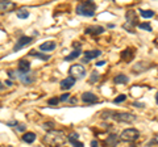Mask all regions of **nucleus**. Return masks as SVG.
Returning a JSON list of instances; mask_svg holds the SVG:
<instances>
[{"label":"nucleus","mask_w":158,"mask_h":147,"mask_svg":"<svg viewBox=\"0 0 158 147\" xmlns=\"http://www.w3.org/2000/svg\"><path fill=\"white\" fill-rule=\"evenodd\" d=\"M140 29H142V30H148V32H152V26L149 22H142V24H138L137 25Z\"/></svg>","instance_id":"obj_27"},{"label":"nucleus","mask_w":158,"mask_h":147,"mask_svg":"<svg viewBox=\"0 0 158 147\" xmlns=\"http://www.w3.org/2000/svg\"><path fill=\"white\" fill-rule=\"evenodd\" d=\"M73 46H74V50H75V49H81L82 47V43L81 42H74Z\"/></svg>","instance_id":"obj_36"},{"label":"nucleus","mask_w":158,"mask_h":147,"mask_svg":"<svg viewBox=\"0 0 158 147\" xmlns=\"http://www.w3.org/2000/svg\"><path fill=\"white\" fill-rule=\"evenodd\" d=\"M132 147H136V146H132Z\"/></svg>","instance_id":"obj_43"},{"label":"nucleus","mask_w":158,"mask_h":147,"mask_svg":"<svg viewBox=\"0 0 158 147\" xmlns=\"http://www.w3.org/2000/svg\"><path fill=\"white\" fill-rule=\"evenodd\" d=\"M16 8V4L12 2H0V12H9Z\"/></svg>","instance_id":"obj_17"},{"label":"nucleus","mask_w":158,"mask_h":147,"mask_svg":"<svg viewBox=\"0 0 158 147\" xmlns=\"http://www.w3.org/2000/svg\"><path fill=\"white\" fill-rule=\"evenodd\" d=\"M57 47V43L54 41H46L40 45V50L41 51H53Z\"/></svg>","instance_id":"obj_14"},{"label":"nucleus","mask_w":158,"mask_h":147,"mask_svg":"<svg viewBox=\"0 0 158 147\" xmlns=\"http://www.w3.org/2000/svg\"><path fill=\"white\" fill-rule=\"evenodd\" d=\"M70 102H71V104H74V102H77V99H75V97H73V99L70 100Z\"/></svg>","instance_id":"obj_41"},{"label":"nucleus","mask_w":158,"mask_h":147,"mask_svg":"<svg viewBox=\"0 0 158 147\" xmlns=\"http://www.w3.org/2000/svg\"><path fill=\"white\" fill-rule=\"evenodd\" d=\"M67 141L70 142V143H74V142H77V141H79V134L78 133H70L67 137Z\"/></svg>","instance_id":"obj_25"},{"label":"nucleus","mask_w":158,"mask_h":147,"mask_svg":"<svg viewBox=\"0 0 158 147\" xmlns=\"http://www.w3.org/2000/svg\"><path fill=\"white\" fill-rule=\"evenodd\" d=\"M125 18H127V24L128 25H138V18H137V13L136 11H128L125 13Z\"/></svg>","instance_id":"obj_9"},{"label":"nucleus","mask_w":158,"mask_h":147,"mask_svg":"<svg viewBox=\"0 0 158 147\" xmlns=\"http://www.w3.org/2000/svg\"><path fill=\"white\" fill-rule=\"evenodd\" d=\"M58 102H59V99H58V97H52L50 100H48V104L50 105V106H57V105H58Z\"/></svg>","instance_id":"obj_28"},{"label":"nucleus","mask_w":158,"mask_h":147,"mask_svg":"<svg viewBox=\"0 0 158 147\" xmlns=\"http://www.w3.org/2000/svg\"><path fill=\"white\" fill-rule=\"evenodd\" d=\"M70 93H63L61 97H59V101H67L69 99H70Z\"/></svg>","instance_id":"obj_30"},{"label":"nucleus","mask_w":158,"mask_h":147,"mask_svg":"<svg viewBox=\"0 0 158 147\" xmlns=\"http://www.w3.org/2000/svg\"><path fill=\"white\" fill-rule=\"evenodd\" d=\"M4 85L11 87V85H12V80H6V83H4Z\"/></svg>","instance_id":"obj_39"},{"label":"nucleus","mask_w":158,"mask_h":147,"mask_svg":"<svg viewBox=\"0 0 158 147\" xmlns=\"http://www.w3.org/2000/svg\"><path fill=\"white\" fill-rule=\"evenodd\" d=\"M74 147H85V145L82 143V142H79V141H77V142H74V143H71Z\"/></svg>","instance_id":"obj_34"},{"label":"nucleus","mask_w":158,"mask_h":147,"mask_svg":"<svg viewBox=\"0 0 158 147\" xmlns=\"http://www.w3.org/2000/svg\"><path fill=\"white\" fill-rule=\"evenodd\" d=\"M91 147H99L98 141H92V142H91Z\"/></svg>","instance_id":"obj_38"},{"label":"nucleus","mask_w":158,"mask_h":147,"mask_svg":"<svg viewBox=\"0 0 158 147\" xmlns=\"http://www.w3.org/2000/svg\"><path fill=\"white\" fill-rule=\"evenodd\" d=\"M106 65V61H99V62H96V66L98 67H102V66H104Z\"/></svg>","instance_id":"obj_37"},{"label":"nucleus","mask_w":158,"mask_h":147,"mask_svg":"<svg viewBox=\"0 0 158 147\" xmlns=\"http://www.w3.org/2000/svg\"><path fill=\"white\" fill-rule=\"evenodd\" d=\"M132 105H133V106H137V108H144V106H145L144 102H138V101H135Z\"/></svg>","instance_id":"obj_33"},{"label":"nucleus","mask_w":158,"mask_h":147,"mask_svg":"<svg viewBox=\"0 0 158 147\" xmlns=\"http://www.w3.org/2000/svg\"><path fill=\"white\" fill-rule=\"evenodd\" d=\"M74 84H75V79L71 77V76L65 77V79L61 80V83H59V85H61V89H63V91L70 89V88H73Z\"/></svg>","instance_id":"obj_10"},{"label":"nucleus","mask_w":158,"mask_h":147,"mask_svg":"<svg viewBox=\"0 0 158 147\" xmlns=\"http://www.w3.org/2000/svg\"><path fill=\"white\" fill-rule=\"evenodd\" d=\"M17 131H25L27 130V126L24 124H17V127H16Z\"/></svg>","instance_id":"obj_31"},{"label":"nucleus","mask_w":158,"mask_h":147,"mask_svg":"<svg viewBox=\"0 0 158 147\" xmlns=\"http://www.w3.org/2000/svg\"><path fill=\"white\" fill-rule=\"evenodd\" d=\"M34 139H36V134L34 133H25L23 135V141L27 142V143H33Z\"/></svg>","instance_id":"obj_23"},{"label":"nucleus","mask_w":158,"mask_h":147,"mask_svg":"<svg viewBox=\"0 0 158 147\" xmlns=\"http://www.w3.org/2000/svg\"><path fill=\"white\" fill-rule=\"evenodd\" d=\"M149 67H150L149 63H146V62H138V63H136V65L132 66V71L135 72V74H141V72L146 71Z\"/></svg>","instance_id":"obj_11"},{"label":"nucleus","mask_w":158,"mask_h":147,"mask_svg":"<svg viewBox=\"0 0 158 147\" xmlns=\"http://www.w3.org/2000/svg\"><path fill=\"white\" fill-rule=\"evenodd\" d=\"M81 54H82L81 49H75V50H74L71 54H69V55H66V57H65V61H66V62L74 61V59H75V58H78L79 55H81Z\"/></svg>","instance_id":"obj_21"},{"label":"nucleus","mask_w":158,"mask_h":147,"mask_svg":"<svg viewBox=\"0 0 158 147\" xmlns=\"http://www.w3.org/2000/svg\"><path fill=\"white\" fill-rule=\"evenodd\" d=\"M16 14H17V17L19 18H21V20H24V18H28L29 17V11L27 8H20V9H17V12H16Z\"/></svg>","instance_id":"obj_22"},{"label":"nucleus","mask_w":158,"mask_h":147,"mask_svg":"<svg viewBox=\"0 0 158 147\" xmlns=\"http://www.w3.org/2000/svg\"><path fill=\"white\" fill-rule=\"evenodd\" d=\"M69 72H70V76L74 77V79H83V77L86 76V68L83 67L82 65H73L70 67V70H69Z\"/></svg>","instance_id":"obj_5"},{"label":"nucleus","mask_w":158,"mask_h":147,"mask_svg":"<svg viewBox=\"0 0 158 147\" xmlns=\"http://www.w3.org/2000/svg\"><path fill=\"white\" fill-rule=\"evenodd\" d=\"M82 101L86 102V104H95V102L99 101V97L95 93H92V92H85L82 95Z\"/></svg>","instance_id":"obj_8"},{"label":"nucleus","mask_w":158,"mask_h":147,"mask_svg":"<svg viewBox=\"0 0 158 147\" xmlns=\"http://www.w3.org/2000/svg\"><path fill=\"white\" fill-rule=\"evenodd\" d=\"M125 100H127V95H120L113 100V102H115V104H118V102H124Z\"/></svg>","instance_id":"obj_29"},{"label":"nucleus","mask_w":158,"mask_h":147,"mask_svg":"<svg viewBox=\"0 0 158 147\" xmlns=\"http://www.w3.org/2000/svg\"><path fill=\"white\" fill-rule=\"evenodd\" d=\"M98 79H99V74H98V71H92L88 83H90V84H94V83H96V81H98Z\"/></svg>","instance_id":"obj_26"},{"label":"nucleus","mask_w":158,"mask_h":147,"mask_svg":"<svg viewBox=\"0 0 158 147\" xmlns=\"http://www.w3.org/2000/svg\"><path fill=\"white\" fill-rule=\"evenodd\" d=\"M4 88H6V85H4V83H2V81H0V91H3Z\"/></svg>","instance_id":"obj_40"},{"label":"nucleus","mask_w":158,"mask_h":147,"mask_svg":"<svg viewBox=\"0 0 158 147\" xmlns=\"http://www.w3.org/2000/svg\"><path fill=\"white\" fill-rule=\"evenodd\" d=\"M86 34H91V36H99V34L104 33V28L100 26V25H92V26H88L86 30Z\"/></svg>","instance_id":"obj_12"},{"label":"nucleus","mask_w":158,"mask_h":147,"mask_svg":"<svg viewBox=\"0 0 158 147\" xmlns=\"http://www.w3.org/2000/svg\"><path fill=\"white\" fill-rule=\"evenodd\" d=\"M156 101H157V104H158V92H157V95H156Z\"/></svg>","instance_id":"obj_42"},{"label":"nucleus","mask_w":158,"mask_h":147,"mask_svg":"<svg viewBox=\"0 0 158 147\" xmlns=\"http://www.w3.org/2000/svg\"><path fill=\"white\" fill-rule=\"evenodd\" d=\"M140 138V131L136 129H127L118 137V139L124 141V142H135Z\"/></svg>","instance_id":"obj_4"},{"label":"nucleus","mask_w":158,"mask_h":147,"mask_svg":"<svg viewBox=\"0 0 158 147\" xmlns=\"http://www.w3.org/2000/svg\"><path fill=\"white\" fill-rule=\"evenodd\" d=\"M133 58H135V50H132V49H129V47L125 49V50L121 53V59L124 62L129 63V62H132Z\"/></svg>","instance_id":"obj_13"},{"label":"nucleus","mask_w":158,"mask_h":147,"mask_svg":"<svg viewBox=\"0 0 158 147\" xmlns=\"http://www.w3.org/2000/svg\"><path fill=\"white\" fill-rule=\"evenodd\" d=\"M110 118L115 120L117 122H125V124H129L136 120V116L133 113H128V112H115L111 110V117Z\"/></svg>","instance_id":"obj_3"},{"label":"nucleus","mask_w":158,"mask_h":147,"mask_svg":"<svg viewBox=\"0 0 158 147\" xmlns=\"http://www.w3.org/2000/svg\"><path fill=\"white\" fill-rule=\"evenodd\" d=\"M113 81H115L116 84H127V83L129 81V77H128L127 75H124V74H118V75L115 76Z\"/></svg>","instance_id":"obj_18"},{"label":"nucleus","mask_w":158,"mask_h":147,"mask_svg":"<svg viewBox=\"0 0 158 147\" xmlns=\"http://www.w3.org/2000/svg\"><path fill=\"white\" fill-rule=\"evenodd\" d=\"M44 141H45V143L50 147H59L65 143L67 141V138L62 130H50V131H48L45 137H44Z\"/></svg>","instance_id":"obj_1"},{"label":"nucleus","mask_w":158,"mask_h":147,"mask_svg":"<svg viewBox=\"0 0 158 147\" xmlns=\"http://www.w3.org/2000/svg\"><path fill=\"white\" fill-rule=\"evenodd\" d=\"M8 76L11 77V79H16V71L15 70H8Z\"/></svg>","instance_id":"obj_32"},{"label":"nucleus","mask_w":158,"mask_h":147,"mask_svg":"<svg viewBox=\"0 0 158 147\" xmlns=\"http://www.w3.org/2000/svg\"><path fill=\"white\" fill-rule=\"evenodd\" d=\"M117 142H118V137L116 134H111V135H108V138H106L104 146L106 147H116Z\"/></svg>","instance_id":"obj_16"},{"label":"nucleus","mask_w":158,"mask_h":147,"mask_svg":"<svg viewBox=\"0 0 158 147\" xmlns=\"http://www.w3.org/2000/svg\"><path fill=\"white\" fill-rule=\"evenodd\" d=\"M16 76L17 79L21 80V83H24V84H32V83H34V80H36V75L34 74H23L20 71H16Z\"/></svg>","instance_id":"obj_7"},{"label":"nucleus","mask_w":158,"mask_h":147,"mask_svg":"<svg viewBox=\"0 0 158 147\" xmlns=\"http://www.w3.org/2000/svg\"><path fill=\"white\" fill-rule=\"evenodd\" d=\"M100 54H102L100 50H88V51L85 53V57H86L87 61H91V59H94V58H98Z\"/></svg>","instance_id":"obj_20"},{"label":"nucleus","mask_w":158,"mask_h":147,"mask_svg":"<svg viewBox=\"0 0 158 147\" xmlns=\"http://www.w3.org/2000/svg\"><path fill=\"white\" fill-rule=\"evenodd\" d=\"M96 4L94 2H82L77 6V13L79 16L85 17H92L96 12Z\"/></svg>","instance_id":"obj_2"},{"label":"nucleus","mask_w":158,"mask_h":147,"mask_svg":"<svg viewBox=\"0 0 158 147\" xmlns=\"http://www.w3.org/2000/svg\"><path fill=\"white\" fill-rule=\"evenodd\" d=\"M29 55L36 57V58H38V59H41V61H49L50 59V55H49V54H42V53L34 51V50H32L31 53H29Z\"/></svg>","instance_id":"obj_19"},{"label":"nucleus","mask_w":158,"mask_h":147,"mask_svg":"<svg viewBox=\"0 0 158 147\" xmlns=\"http://www.w3.org/2000/svg\"><path fill=\"white\" fill-rule=\"evenodd\" d=\"M33 41V38L32 37H29V36H21L17 40V42L15 43V46H13V51H20L21 49L24 47H27L29 43H32Z\"/></svg>","instance_id":"obj_6"},{"label":"nucleus","mask_w":158,"mask_h":147,"mask_svg":"<svg viewBox=\"0 0 158 147\" xmlns=\"http://www.w3.org/2000/svg\"><path fill=\"white\" fill-rule=\"evenodd\" d=\"M19 71L23 74H28L31 71V63L27 59H20L19 61Z\"/></svg>","instance_id":"obj_15"},{"label":"nucleus","mask_w":158,"mask_h":147,"mask_svg":"<svg viewBox=\"0 0 158 147\" xmlns=\"http://www.w3.org/2000/svg\"><path fill=\"white\" fill-rule=\"evenodd\" d=\"M140 14H141L142 17H145V18H150V17L154 16L156 12L150 11V9H141V11H140Z\"/></svg>","instance_id":"obj_24"},{"label":"nucleus","mask_w":158,"mask_h":147,"mask_svg":"<svg viewBox=\"0 0 158 147\" xmlns=\"http://www.w3.org/2000/svg\"><path fill=\"white\" fill-rule=\"evenodd\" d=\"M17 124H19L17 121H8V122H7V125H8V126H15V127L17 126Z\"/></svg>","instance_id":"obj_35"}]
</instances>
